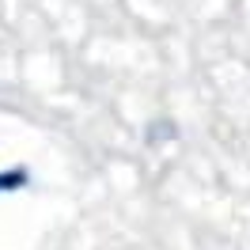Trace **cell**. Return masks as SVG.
Masks as SVG:
<instances>
[{
  "label": "cell",
  "mask_w": 250,
  "mask_h": 250,
  "mask_svg": "<svg viewBox=\"0 0 250 250\" xmlns=\"http://www.w3.org/2000/svg\"><path fill=\"white\" fill-rule=\"evenodd\" d=\"M31 186V167H0V197H8V193H23V189Z\"/></svg>",
  "instance_id": "cell-1"
}]
</instances>
